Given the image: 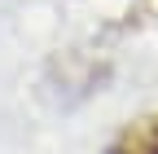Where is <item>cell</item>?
<instances>
[{"mask_svg":"<svg viewBox=\"0 0 158 154\" xmlns=\"http://www.w3.org/2000/svg\"><path fill=\"white\" fill-rule=\"evenodd\" d=\"M110 154H158V119H141L118 132V141L110 145Z\"/></svg>","mask_w":158,"mask_h":154,"instance_id":"cell-1","label":"cell"}]
</instances>
